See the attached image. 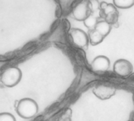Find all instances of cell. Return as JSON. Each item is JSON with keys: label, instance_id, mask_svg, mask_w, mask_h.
Returning a JSON list of instances; mask_svg holds the SVG:
<instances>
[{"label": "cell", "instance_id": "obj_6", "mask_svg": "<svg viewBox=\"0 0 134 121\" xmlns=\"http://www.w3.org/2000/svg\"><path fill=\"white\" fill-rule=\"evenodd\" d=\"M101 12H103V16L105 18V20L109 23L111 25L113 24L117 23L118 19H119V13L117 11V9H115L114 5H111V4H107L105 2H102L101 3Z\"/></svg>", "mask_w": 134, "mask_h": 121}, {"label": "cell", "instance_id": "obj_8", "mask_svg": "<svg viewBox=\"0 0 134 121\" xmlns=\"http://www.w3.org/2000/svg\"><path fill=\"white\" fill-rule=\"evenodd\" d=\"M93 94L100 100L105 101L110 99L116 94V90L112 87H105V86H99L93 89Z\"/></svg>", "mask_w": 134, "mask_h": 121}, {"label": "cell", "instance_id": "obj_2", "mask_svg": "<svg viewBox=\"0 0 134 121\" xmlns=\"http://www.w3.org/2000/svg\"><path fill=\"white\" fill-rule=\"evenodd\" d=\"M22 77V72L16 67H10L5 69L1 76L2 83L7 87H13L17 85Z\"/></svg>", "mask_w": 134, "mask_h": 121}, {"label": "cell", "instance_id": "obj_10", "mask_svg": "<svg viewBox=\"0 0 134 121\" xmlns=\"http://www.w3.org/2000/svg\"><path fill=\"white\" fill-rule=\"evenodd\" d=\"M88 36H89V42L93 46H97V45L101 43L105 38L100 32L96 31L95 29L90 30Z\"/></svg>", "mask_w": 134, "mask_h": 121}, {"label": "cell", "instance_id": "obj_4", "mask_svg": "<svg viewBox=\"0 0 134 121\" xmlns=\"http://www.w3.org/2000/svg\"><path fill=\"white\" fill-rule=\"evenodd\" d=\"M73 43L82 49H86L90 43L88 35L82 29L75 28L70 32Z\"/></svg>", "mask_w": 134, "mask_h": 121}, {"label": "cell", "instance_id": "obj_11", "mask_svg": "<svg viewBox=\"0 0 134 121\" xmlns=\"http://www.w3.org/2000/svg\"><path fill=\"white\" fill-rule=\"evenodd\" d=\"M114 6L120 9H128L134 5V0H113Z\"/></svg>", "mask_w": 134, "mask_h": 121}, {"label": "cell", "instance_id": "obj_1", "mask_svg": "<svg viewBox=\"0 0 134 121\" xmlns=\"http://www.w3.org/2000/svg\"><path fill=\"white\" fill-rule=\"evenodd\" d=\"M17 114L23 119H31L34 117L38 111L37 102L29 98L20 99L16 108Z\"/></svg>", "mask_w": 134, "mask_h": 121}, {"label": "cell", "instance_id": "obj_13", "mask_svg": "<svg viewBox=\"0 0 134 121\" xmlns=\"http://www.w3.org/2000/svg\"><path fill=\"white\" fill-rule=\"evenodd\" d=\"M0 121H16L15 117L9 113H1Z\"/></svg>", "mask_w": 134, "mask_h": 121}, {"label": "cell", "instance_id": "obj_5", "mask_svg": "<svg viewBox=\"0 0 134 121\" xmlns=\"http://www.w3.org/2000/svg\"><path fill=\"white\" fill-rule=\"evenodd\" d=\"M91 13V9L90 6V2L88 0L82 1L78 4L73 9L72 14L75 20L79 21H84Z\"/></svg>", "mask_w": 134, "mask_h": 121}, {"label": "cell", "instance_id": "obj_9", "mask_svg": "<svg viewBox=\"0 0 134 121\" xmlns=\"http://www.w3.org/2000/svg\"><path fill=\"white\" fill-rule=\"evenodd\" d=\"M94 29L100 32L104 37H106L111 31V25L106 20H100L97 23Z\"/></svg>", "mask_w": 134, "mask_h": 121}, {"label": "cell", "instance_id": "obj_3", "mask_svg": "<svg viewBox=\"0 0 134 121\" xmlns=\"http://www.w3.org/2000/svg\"><path fill=\"white\" fill-rule=\"evenodd\" d=\"M113 70L118 76L126 77L133 73V66L132 63L126 59H119L115 62Z\"/></svg>", "mask_w": 134, "mask_h": 121}, {"label": "cell", "instance_id": "obj_7", "mask_svg": "<svg viewBox=\"0 0 134 121\" xmlns=\"http://www.w3.org/2000/svg\"><path fill=\"white\" fill-rule=\"evenodd\" d=\"M110 59L103 55L97 56L91 63V69L95 72H104L110 67Z\"/></svg>", "mask_w": 134, "mask_h": 121}, {"label": "cell", "instance_id": "obj_12", "mask_svg": "<svg viewBox=\"0 0 134 121\" xmlns=\"http://www.w3.org/2000/svg\"><path fill=\"white\" fill-rule=\"evenodd\" d=\"M84 24L86 28H95L97 23V19L94 16L90 15L84 21Z\"/></svg>", "mask_w": 134, "mask_h": 121}]
</instances>
